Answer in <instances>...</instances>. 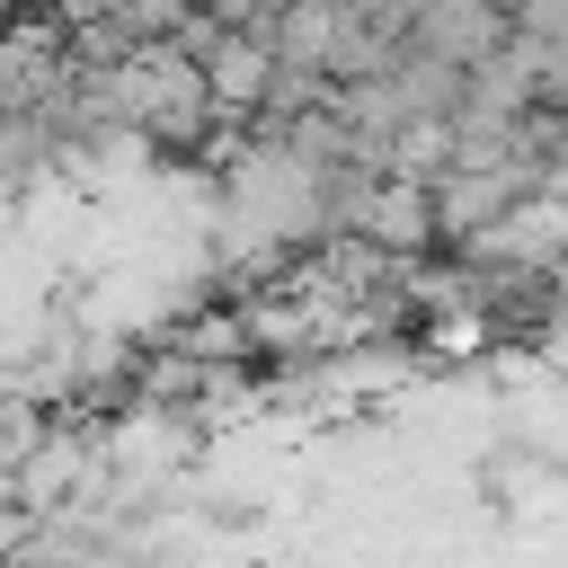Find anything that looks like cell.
I'll use <instances>...</instances> for the list:
<instances>
[{
    "mask_svg": "<svg viewBox=\"0 0 568 568\" xmlns=\"http://www.w3.org/2000/svg\"><path fill=\"white\" fill-rule=\"evenodd\" d=\"M106 98H115L133 124L195 133V124H204V106H213V71H195V62H186V53H169V44H142V53L106 80Z\"/></svg>",
    "mask_w": 568,
    "mask_h": 568,
    "instance_id": "6da1fadb",
    "label": "cell"
}]
</instances>
